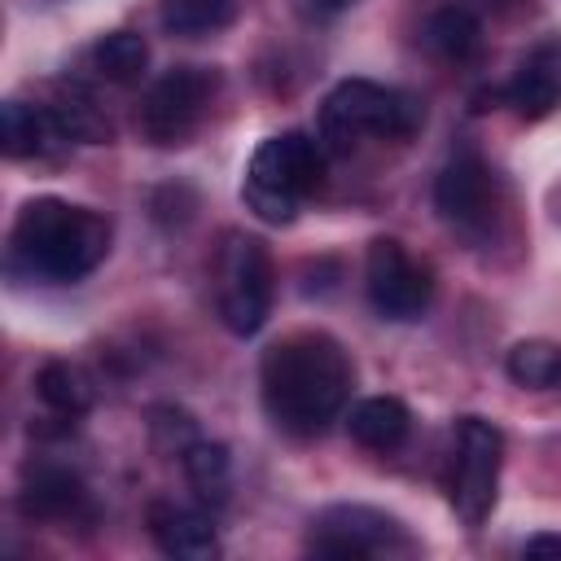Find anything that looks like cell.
<instances>
[{
	"instance_id": "6da1fadb",
	"label": "cell",
	"mask_w": 561,
	"mask_h": 561,
	"mask_svg": "<svg viewBox=\"0 0 561 561\" xmlns=\"http://www.w3.org/2000/svg\"><path fill=\"white\" fill-rule=\"evenodd\" d=\"M355 386V364L346 346L324 329H298L272 342L259 359V399L276 430L320 434L342 416Z\"/></svg>"
},
{
	"instance_id": "7a4b0ae2",
	"label": "cell",
	"mask_w": 561,
	"mask_h": 561,
	"mask_svg": "<svg viewBox=\"0 0 561 561\" xmlns=\"http://www.w3.org/2000/svg\"><path fill=\"white\" fill-rule=\"evenodd\" d=\"M110 219L61 202V197H31L9 232V254L13 267H22L35 280L48 285H70L83 280L105 254H110Z\"/></svg>"
},
{
	"instance_id": "3957f363",
	"label": "cell",
	"mask_w": 561,
	"mask_h": 561,
	"mask_svg": "<svg viewBox=\"0 0 561 561\" xmlns=\"http://www.w3.org/2000/svg\"><path fill=\"white\" fill-rule=\"evenodd\" d=\"M324 145L307 131H276L267 136L245 167L241 202L263 224H294L298 206L324 184Z\"/></svg>"
},
{
	"instance_id": "277c9868",
	"label": "cell",
	"mask_w": 561,
	"mask_h": 561,
	"mask_svg": "<svg viewBox=\"0 0 561 561\" xmlns=\"http://www.w3.org/2000/svg\"><path fill=\"white\" fill-rule=\"evenodd\" d=\"M425 123V105L373 79H342L320 105V145L329 153H351L359 140H408Z\"/></svg>"
},
{
	"instance_id": "5b68a950",
	"label": "cell",
	"mask_w": 561,
	"mask_h": 561,
	"mask_svg": "<svg viewBox=\"0 0 561 561\" xmlns=\"http://www.w3.org/2000/svg\"><path fill=\"white\" fill-rule=\"evenodd\" d=\"M272 294H276V272L267 245L250 232H224L215 254V302L224 329L237 337L259 333L267 324Z\"/></svg>"
},
{
	"instance_id": "8992f818",
	"label": "cell",
	"mask_w": 561,
	"mask_h": 561,
	"mask_svg": "<svg viewBox=\"0 0 561 561\" xmlns=\"http://www.w3.org/2000/svg\"><path fill=\"white\" fill-rule=\"evenodd\" d=\"M434 210L438 219L469 245H491L500 237L508 197L504 180L473 153L451 158L434 180Z\"/></svg>"
},
{
	"instance_id": "52a82bcc",
	"label": "cell",
	"mask_w": 561,
	"mask_h": 561,
	"mask_svg": "<svg viewBox=\"0 0 561 561\" xmlns=\"http://www.w3.org/2000/svg\"><path fill=\"white\" fill-rule=\"evenodd\" d=\"M215 92H219V75L210 66H171L140 96V110H136L140 136L149 145H158V149L184 145L202 127Z\"/></svg>"
},
{
	"instance_id": "ba28073f",
	"label": "cell",
	"mask_w": 561,
	"mask_h": 561,
	"mask_svg": "<svg viewBox=\"0 0 561 561\" xmlns=\"http://www.w3.org/2000/svg\"><path fill=\"white\" fill-rule=\"evenodd\" d=\"M307 552L316 557H416V539L408 526L368 504H329L316 513Z\"/></svg>"
},
{
	"instance_id": "9c48e42d",
	"label": "cell",
	"mask_w": 561,
	"mask_h": 561,
	"mask_svg": "<svg viewBox=\"0 0 561 561\" xmlns=\"http://www.w3.org/2000/svg\"><path fill=\"white\" fill-rule=\"evenodd\" d=\"M500 460H504V434L500 425L482 416H460L456 421V447H451V478H447V500L465 526H482L495 486H500Z\"/></svg>"
},
{
	"instance_id": "30bf717a",
	"label": "cell",
	"mask_w": 561,
	"mask_h": 561,
	"mask_svg": "<svg viewBox=\"0 0 561 561\" xmlns=\"http://www.w3.org/2000/svg\"><path fill=\"white\" fill-rule=\"evenodd\" d=\"M364 294L381 320H421L434 302V272L399 237H377L364 254Z\"/></svg>"
},
{
	"instance_id": "8fae6325",
	"label": "cell",
	"mask_w": 561,
	"mask_h": 561,
	"mask_svg": "<svg viewBox=\"0 0 561 561\" xmlns=\"http://www.w3.org/2000/svg\"><path fill=\"white\" fill-rule=\"evenodd\" d=\"M18 508L31 522H53V526H75L92 513L88 486L79 482V473L61 465H31L18 491Z\"/></svg>"
},
{
	"instance_id": "7c38bea8",
	"label": "cell",
	"mask_w": 561,
	"mask_h": 561,
	"mask_svg": "<svg viewBox=\"0 0 561 561\" xmlns=\"http://www.w3.org/2000/svg\"><path fill=\"white\" fill-rule=\"evenodd\" d=\"M504 101L522 118H548L561 110V35L539 39L504 83Z\"/></svg>"
},
{
	"instance_id": "4fadbf2b",
	"label": "cell",
	"mask_w": 561,
	"mask_h": 561,
	"mask_svg": "<svg viewBox=\"0 0 561 561\" xmlns=\"http://www.w3.org/2000/svg\"><path fill=\"white\" fill-rule=\"evenodd\" d=\"M149 535L167 557H180V561H206V557L219 552L215 522L197 508L175 504V500H153L149 504Z\"/></svg>"
},
{
	"instance_id": "5bb4252c",
	"label": "cell",
	"mask_w": 561,
	"mask_h": 561,
	"mask_svg": "<svg viewBox=\"0 0 561 561\" xmlns=\"http://www.w3.org/2000/svg\"><path fill=\"white\" fill-rule=\"evenodd\" d=\"M66 140L70 136L57 123L53 105L4 101V110H0V145H4L9 158H53Z\"/></svg>"
},
{
	"instance_id": "9a60e30c",
	"label": "cell",
	"mask_w": 561,
	"mask_h": 561,
	"mask_svg": "<svg viewBox=\"0 0 561 561\" xmlns=\"http://www.w3.org/2000/svg\"><path fill=\"white\" fill-rule=\"evenodd\" d=\"M425 48L451 66H465L482 53V18L469 9V4H438L430 18H425Z\"/></svg>"
},
{
	"instance_id": "2e32d148",
	"label": "cell",
	"mask_w": 561,
	"mask_h": 561,
	"mask_svg": "<svg viewBox=\"0 0 561 561\" xmlns=\"http://www.w3.org/2000/svg\"><path fill=\"white\" fill-rule=\"evenodd\" d=\"M346 430H351V438H355L359 447H368V451H394V447L408 438V430H412V412H408V403L394 399V394H373V399H359V403L351 408Z\"/></svg>"
},
{
	"instance_id": "e0dca14e",
	"label": "cell",
	"mask_w": 561,
	"mask_h": 561,
	"mask_svg": "<svg viewBox=\"0 0 561 561\" xmlns=\"http://www.w3.org/2000/svg\"><path fill=\"white\" fill-rule=\"evenodd\" d=\"M35 394H39V403H44L48 412H57V416H66V421H75V416H83V412L92 408V381H88V373H83L79 364H70V359H48V364L35 373Z\"/></svg>"
},
{
	"instance_id": "ac0fdd59",
	"label": "cell",
	"mask_w": 561,
	"mask_h": 561,
	"mask_svg": "<svg viewBox=\"0 0 561 561\" xmlns=\"http://www.w3.org/2000/svg\"><path fill=\"white\" fill-rule=\"evenodd\" d=\"M237 18V0H158V22L167 35L202 39L210 31H224Z\"/></svg>"
},
{
	"instance_id": "d6986e66",
	"label": "cell",
	"mask_w": 561,
	"mask_h": 561,
	"mask_svg": "<svg viewBox=\"0 0 561 561\" xmlns=\"http://www.w3.org/2000/svg\"><path fill=\"white\" fill-rule=\"evenodd\" d=\"M92 70L105 79V83H136L149 66V44L145 35L136 31H110L92 44Z\"/></svg>"
},
{
	"instance_id": "ffe728a7",
	"label": "cell",
	"mask_w": 561,
	"mask_h": 561,
	"mask_svg": "<svg viewBox=\"0 0 561 561\" xmlns=\"http://www.w3.org/2000/svg\"><path fill=\"white\" fill-rule=\"evenodd\" d=\"M180 460H184V478H188V486L197 491L202 504H224V500H228L232 460H228V447H224V443L197 438Z\"/></svg>"
},
{
	"instance_id": "44dd1931",
	"label": "cell",
	"mask_w": 561,
	"mask_h": 561,
	"mask_svg": "<svg viewBox=\"0 0 561 561\" xmlns=\"http://www.w3.org/2000/svg\"><path fill=\"white\" fill-rule=\"evenodd\" d=\"M504 373H508L517 386H526V390L561 386V346L548 342V337H526V342L508 346Z\"/></svg>"
},
{
	"instance_id": "7402d4cb",
	"label": "cell",
	"mask_w": 561,
	"mask_h": 561,
	"mask_svg": "<svg viewBox=\"0 0 561 561\" xmlns=\"http://www.w3.org/2000/svg\"><path fill=\"white\" fill-rule=\"evenodd\" d=\"M48 105H53V114L66 127L70 140H88V145L110 140V118L101 114V105L92 101V92H83L79 83H61Z\"/></svg>"
},
{
	"instance_id": "603a6c76",
	"label": "cell",
	"mask_w": 561,
	"mask_h": 561,
	"mask_svg": "<svg viewBox=\"0 0 561 561\" xmlns=\"http://www.w3.org/2000/svg\"><path fill=\"white\" fill-rule=\"evenodd\" d=\"M153 438H158L162 451L184 456L197 443V430H193V421L184 412H153Z\"/></svg>"
},
{
	"instance_id": "cb8c5ba5",
	"label": "cell",
	"mask_w": 561,
	"mask_h": 561,
	"mask_svg": "<svg viewBox=\"0 0 561 561\" xmlns=\"http://www.w3.org/2000/svg\"><path fill=\"white\" fill-rule=\"evenodd\" d=\"M522 552H530V557H561V535H530Z\"/></svg>"
},
{
	"instance_id": "d4e9b609",
	"label": "cell",
	"mask_w": 561,
	"mask_h": 561,
	"mask_svg": "<svg viewBox=\"0 0 561 561\" xmlns=\"http://www.w3.org/2000/svg\"><path fill=\"white\" fill-rule=\"evenodd\" d=\"M355 0H311V13L316 18H337V13H346Z\"/></svg>"
},
{
	"instance_id": "484cf974",
	"label": "cell",
	"mask_w": 561,
	"mask_h": 561,
	"mask_svg": "<svg viewBox=\"0 0 561 561\" xmlns=\"http://www.w3.org/2000/svg\"><path fill=\"white\" fill-rule=\"evenodd\" d=\"M491 4H500V9H508V4H517V0H491Z\"/></svg>"
}]
</instances>
